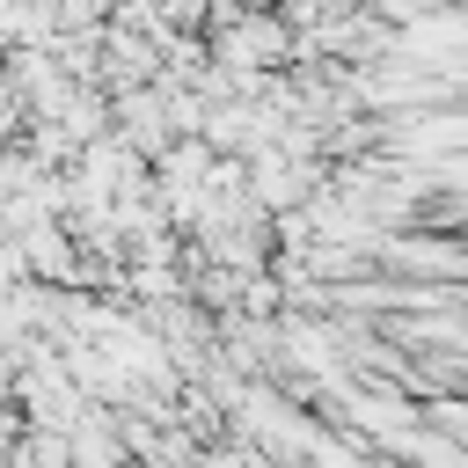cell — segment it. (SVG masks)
Returning a JSON list of instances; mask_svg holds the SVG:
<instances>
[{
    "mask_svg": "<svg viewBox=\"0 0 468 468\" xmlns=\"http://www.w3.org/2000/svg\"><path fill=\"white\" fill-rule=\"evenodd\" d=\"M439 410V431L446 439H468V402H431Z\"/></svg>",
    "mask_w": 468,
    "mask_h": 468,
    "instance_id": "7a4b0ae2",
    "label": "cell"
},
{
    "mask_svg": "<svg viewBox=\"0 0 468 468\" xmlns=\"http://www.w3.org/2000/svg\"><path fill=\"white\" fill-rule=\"evenodd\" d=\"M314 190V168H285V161H263V176H256V197L263 205H300Z\"/></svg>",
    "mask_w": 468,
    "mask_h": 468,
    "instance_id": "6da1fadb",
    "label": "cell"
}]
</instances>
